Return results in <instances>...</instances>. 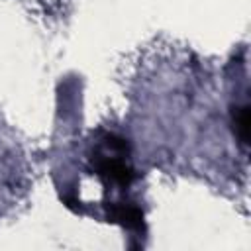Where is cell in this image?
<instances>
[{"label": "cell", "instance_id": "1", "mask_svg": "<svg viewBox=\"0 0 251 251\" xmlns=\"http://www.w3.org/2000/svg\"><path fill=\"white\" fill-rule=\"evenodd\" d=\"M92 169L104 182L120 186V188H127L135 176L133 169L126 161H122L118 157H106L100 153H96L92 157Z\"/></svg>", "mask_w": 251, "mask_h": 251}, {"label": "cell", "instance_id": "2", "mask_svg": "<svg viewBox=\"0 0 251 251\" xmlns=\"http://www.w3.org/2000/svg\"><path fill=\"white\" fill-rule=\"evenodd\" d=\"M106 218L112 224H120L126 229L141 231L143 229V210L135 204L126 202H112L106 204Z\"/></svg>", "mask_w": 251, "mask_h": 251}, {"label": "cell", "instance_id": "3", "mask_svg": "<svg viewBox=\"0 0 251 251\" xmlns=\"http://www.w3.org/2000/svg\"><path fill=\"white\" fill-rule=\"evenodd\" d=\"M233 129H235V135L239 137V141L243 145H247L249 137H251V108L247 104L233 108Z\"/></svg>", "mask_w": 251, "mask_h": 251}, {"label": "cell", "instance_id": "4", "mask_svg": "<svg viewBox=\"0 0 251 251\" xmlns=\"http://www.w3.org/2000/svg\"><path fill=\"white\" fill-rule=\"evenodd\" d=\"M104 145H106L108 149L120 153V155H127V153H129V145H127V141H126L124 137H120V135H114V133H110V135L104 137Z\"/></svg>", "mask_w": 251, "mask_h": 251}]
</instances>
